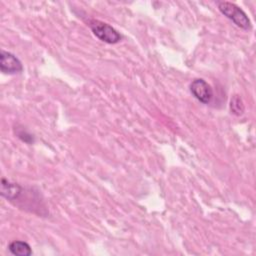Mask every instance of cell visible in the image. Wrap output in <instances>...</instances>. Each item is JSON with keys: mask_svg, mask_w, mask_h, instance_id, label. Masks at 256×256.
Returning <instances> with one entry per match:
<instances>
[{"mask_svg": "<svg viewBox=\"0 0 256 256\" xmlns=\"http://www.w3.org/2000/svg\"><path fill=\"white\" fill-rule=\"evenodd\" d=\"M15 134L21 141L27 144H32L34 142V136L29 133L24 127H15Z\"/></svg>", "mask_w": 256, "mask_h": 256, "instance_id": "8", "label": "cell"}, {"mask_svg": "<svg viewBox=\"0 0 256 256\" xmlns=\"http://www.w3.org/2000/svg\"><path fill=\"white\" fill-rule=\"evenodd\" d=\"M190 91L192 95L201 103L208 104L213 98V90L204 79H194L190 84Z\"/></svg>", "mask_w": 256, "mask_h": 256, "instance_id": "3", "label": "cell"}, {"mask_svg": "<svg viewBox=\"0 0 256 256\" xmlns=\"http://www.w3.org/2000/svg\"><path fill=\"white\" fill-rule=\"evenodd\" d=\"M88 26L93 34L101 41L108 44H116L122 40L121 34L111 25L100 20L91 19L88 22Z\"/></svg>", "mask_w": 256, "mask_h": 256, "instance_id": "2", "label": "cell"}, {"mask_svg": "<svg viewBox=\"0 0 256 256\" xmlns=\"http://www.w3.org/2000/svg\"><path fill=\"white\" fill-rule=\"evenodd\" d=\"M231 112L235 115H241L244 112V104L242 99L238 95H234L230 101Z\"/></svg>", "mask_w": 256, "mask_h": 256, "instance_id": "7", "label": "cell"}, {"mask_svg": "<svg viewBox=\"0 0 256 256\" xmlns=\"http://www.w3.org/2000/svg\"><path fill=\"white\" fill-rule=\"evenodd\" d=\"M8 250L11 254L16 256H30L32 254V249L30 245L21 240H14L9 243Z\"/></svg>", "mask_w": 256, "mask_h": 256, "instance_id": "6", "label": "cell"}, {"mask_svg": "<svg viewBox=\"0 0 256 256\" xmlns=\"http://www.w3.org/2000/svg\"><path fill=\"white\" fill-rule=\"evenodd\" d=\"M0 70L4 74H17L22 72L23 65L21 61L11 52L1 50L0 52Z\"/></svg>", "mask_w": 256, "mask_h": 256, "instance_id": "4", "label": "cell"}, {"mask_svg": "<svg viewBox=\"0 0 256 256\" xmlns=\"http://www.w3.org/2000/svg\"><path fill=\"white\" fill-rule=\"evenodd\" d=\"M1 195L9 201H14L19 199L23 193V188L18 184L9 181L6 178L1 179Z\"/></svg>", "mask_w": 256, "mask_h": 256, "instance_id": "5", "label": "cell"}, {"mask_svg": "<svg viewBox=\"0 0 256 256\" xmlns=\"http://www.w3.org/2000/svg\"><path fill=\"white\" fill-rule=\"evenodd\" d=\"M217 6L219 11L239 28L244 30H250L252 28L251 21L247 14L236 4L228 1H220L217 2Z\"/></svg>", "mask_w": 256, "mask_h": 256, "instance_id": "1", "label": "cell"}]
</instances>
